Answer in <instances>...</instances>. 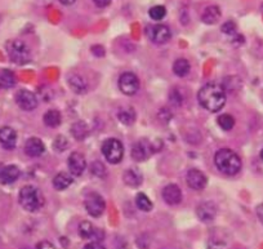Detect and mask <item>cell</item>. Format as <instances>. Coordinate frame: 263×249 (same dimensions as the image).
Instances as JSON below:
<instances>
[{"label": "cell", "instance_id": "6da1fadb", "mask_svg": "<svg viewBox=\"0 0 263 249\" xmlns=\"http://www.w3.org/2000/svg\"><path fill=\"white\" fill-rule=\"evenodd\" d=\"M197 100L205 110L217 112L226 105V90L219 84L208 83L199 90Z\"/></svg>", "mask_w": 263, "mask_h": 249}, {"label": "cell", "instance_id": "f546056e", "mask_svg": "<svg viewBox=\"0 0 263 249\" xmlns=\"http://www.w3.org/2000/svg\"><path fill=\"white\" fill-rule=\"evenodd\" d=\"M149 16L154 21H160L166 16V8L164 5H155V7L150 8Z\"/></svg>", "mask_w": 263, "mask_h": 249}, {"label": "cell", "instance_id": "d6a6232c", "mask_svg": "<svg viewBox=\"0 0 263 249\" xmlns=\"http://www.w3.org/2000/svg\"><path fill=\"white\" fill-rule=\"evenodd\" d=\"M169 100L170 102L176 106H181V105L184 104V97H182V94L178 89H172L169 94Z\"/></svg>", "mask_w": 263, "mask_h": 249}, {"label": "cell", "instance_id": "8992f818", "mask_svg": "<svg viewBox=\"0 0 263 249\" xmlns=\"http://www.w3.org/2000/svg\"><path fill=\"white\" fill-rule=\"evenodd\" d=\"M84 205H85V209H87L88 213L94 218L101 217L104 215L105 209H106L105 199L97 193L88 194L87 197H85V201H84Z\"/></svg>", "mask_w": 263, "mask_h": 249}, {"label": "cell", "instance_id": "f35d334b", "mask_svg": "<svg viewBox=\"0 0 263 249\" xmlns=\"http://www.w3.org/2000/svg\"><path fill=\"white\" fill-rule=\"evenodd\" d=\"M58 1L63 5H71V4L75 3V0H58Z\"/></svg>", "mask_w": 263, "mask_h": 249}, {"label": "cell", "instance_id": "2e32d148", "mask_svg": "<svg viewBox=\"0 0 263 249\" xmlns=\"http://www.w3.org/2000/svg\"><path fill=\"white\" fill-rule=\"evenodd\" d=\"M45 151V146L40 138L36 137H31L28 138L25 143V152L31 158H39L42 156Z\"/></svg>", "mask_w": 263, "mask_h": 249}, {"label": "cell", "instance_id": "5bb4252c", "mask_svg": "<svg viewBox=\"0 0 263 249\" xmlns=\"http://www.w3.org/2000/svg\"><path fill=\"white\" fill-rule=\"evenodd\" d=\"M196 215L203 222H211L217 216V207L213 201H204L196 208Z\"/></svg>", "mask_w": 263, "mask_h": 249}, {"label": "cell", "instance_id": "1f68e13d", "mask_svg": "<svg viewBox=\"0 0 263 249\" xmlns=\"http://www.w3.org/2000/svg\"><path fill=\"white\" fill-rule=\"evenodd\" d=\"M90 172L97 177H105L106 176V168L102 163L100 162H94L90 166Z\"/></svg>", "mask_w": 263, "mask_h": 249}, {"label": "cell", "instance_id": "ab89813d", "mask_svg": "<svg viewBox=\"0 0 263 249\" xmlns=\"http://www.w3.org/2000/svg\"><path fill=\"white\" fill-rule=\"evenodd\" d=\"M260 156H261V159L263 160V149L261 150V152H260Z\"/></svg>", "mask_w": 263, "mask_h": 249}, {"label": "cell", "instance_id": "8d00e7d4", "mask_svg": "<svg viewBox=\"0 0 263 249\" xmlns=\"http://www.w3.org/2000/svg\"><path fill=\"white\" fill-rule=\"evenodd\" d=\"M93 1H94V4L100 8L108 7V5L111 4V0H93Z\"/></svg>", "mask_w": 263, "mask_h": 249}, {"label": "cell", "instance_id": "7402d4cb", "mask_svg": "<svg viewBox=\"0 0 263 249\" xmlns=\"http://www.w3.org/2000/svg\"><path fill=\"white\" fill-rule=\"evenodd\" d=\"M43 120H44V124L47 127H51V128H57L62 123V115L58 110H48L43 116Z\"/></svg>", "mask_w": 263, "mask_h": 249}, {"label": "cell", "instance_id": "74e56055", "mask_svg": "<svg viewBox=\"0 0 263 249\" xmlns=\"http://www.w3.org/2000/svg\"><path fill=\"white\" fill-rule=\"evenodd\" d=\"M256 213H257V217L260 218V221L263 223V203L260 205H257Z\"/></svg>", "mask_w": 263, "mask_h": 249}, {"label": "cell", "instance_id": "ba28073f", "mask_svg": "<svg viewBox=\"0 0 263 249\" xmlns=\"http://www.w3.org/2000/svg\"><path fill=\"white\" fill-rule=\"evenodd\" d=\"M119 89L125 96H134L139 89V80L133 73L121 74L119 78Z\"/></svg>", "mask_w": 263, "mask_h": 249}, {"label": "cell", "instance_id": "5b68a950", "mask_svg": "<svg viewBox=\"0 0 263 249\" xmlns=\"http://www.w3.org/2000/svg\"><path fill=\"white\" fill-rule=\"evenodd\" d=\"M102 154L111 164H118L123 160L124 156V147L119 139L108 138L102 143Z\"/></svg>", "mask_w": 263, "mask_h": 249}, {"label": "cell", "instance_id": "277c9868", "mask_svg": "<svg viewBox=\"0 0 263 249\" xmlns=\"http://www.w3.org/2000/svg\"><path fill=\"white\" fill-rule=\"evenodd\" d=\"M7 53L12 62L16 65H25L31 58L30 48L22 40H11L7 43Z\"/></svg>", "mask_w": 263, "mask_h": 249}, {"label": "cell", "instance_id": "e0dca14e", "mask_svg": "<svg viewBox=\"0 0 263 249\" xmlns=\"http://www.w3.org/2000/svg\"><path fill=\"white\" fill-rule=\"evenodd\" d=\"M20 169L16 166H5L0 169V184L11 185L20 178Z\"/></svg>", "mask_w": 263, "mask_h": 249}, {"label": "cell", "instance_id": "4316f807", "mask_svg": "<svg viewBox=\"0 0 263 249\" xmlns=\"http://www.w3.org/2000/svg\"><path fill=\"white\" fill-rule=\"evenodd\" d=\"M96 231H97V228H94V226L89 221L80 222L79 235L83 239H93Z\"/></svg>", "mask_w": 263, "mask_h": 249}, {"label": "cell", "instance_id": "836d02e7", "mask_svg": "<svg viewBox=\"0 0 263 249\" xmlns=\"http://www.w3.org/2000/svg\"><path fill=\"white\" fill-rule=\"evenodd\" d=\"M221 30H222V32H223V34L235 35L236 34V25H235V22H232V21L225 22V24L222 25Z\"/></svg>", "mask_w": 263, "mask_h": 249}, {"label": "cell", "instance_id": "7c38bea8", "mask_svg": "<svg viewBox=\"0 0 263 249\" xmlns=\"http://www.w3.org/2000/svg\"><path fill=\"white\" fill-rule=\"evenodd\" d=\"M186 182L194 190H203L208 184V178L201 170L190 169L186 176Z\"/></svg>", "mask_w": 263, "mask_h": 249}, {"label": "cell", "instance_id": "603a6c76", "mask_svg": "<svg viewBox=\"0 0 263 249\" xmlns=\"http://www.w3.org/2000/svg\"><path fill=\"white\" fill-rule=\"evenodd\" d=\"M16 85V75L8 69H0V88L9 89Z\"/></svg>", "mask_w": 263, "mask_h": 249}, {"label": "cell", "instance_id": "44dd1931", "mask_svg": "<svg viewBox=\"0 0 263 249\" xmlns=\"http://www.w3.org/2000/svg\"><path fill=\"white\" fill-rule=\"evenodd\" d=\"M74 180L73 176L69 173H65V172H61L57 176L53 178V187H54L57 191L66 190L67 187H70L73 185Z\"/></svg>", "mask_w": 263, "mask_h": 249}, {"label": "cell", "instance_id": "f1b7e54d", "mask_svg": "<svg viewBox=\"0 0 263 249\" xmlns=\"http://www.w3.org/2000/svg\"><path fill=\"white\" fill-rule=\"evenodd\" d=\"M217 121H218V125L223 131H231L235 127V119L230 114H222Z\"/></svg>", "mask_w": 263, "mask_h": 249}, {"label": "cell", "instance_id": "ac0fdd59", "mask_svg": "<svg viewBox=\"0 0 263 249\" xmlns=\"http://www.w3.org/2000/svg\"><path fill=\"white\" fill-rule=\"evenodd\" d=\"M67 83L73 92H75L77 94H84L88 89L87 82L84 80L83 76L78 75V74H71L67 79Z\"/></svg>", "mask_w": 263, "mask_h": 249}, {"label": "cell", "instance_id": "52a82bcc", "mask_svg": "<svg viewBox=\"0 0 263 249\" xmlns=\"http://www.w3.org/2000/svg\"><path fill=\"white\" fill-rule=\"evenodd\" d=\"M146 35L155 44H165L166 42H169L172 32H170V28L166 25L158 24L146 28Z\"/></svg>", "mask_w": 263, "mask_h": 249}, {"label": "cell", "instance_id": "3957f363", "mask_svg": "<svg viewBox=\"0 0 263 249\" xmlns=\"http://www.w3.org/2000/svg\"><path fill=\"white\" fill-rule=\"evenodd\" d=\"M18 201L25 211L38 212L44 205V196L34 186H24L18 194Z\"/></svg>", "mask_w": 263, "mask_h": 249}, {"label": "cell", "instance_id": "e575fe53", "mask_svg": "<svg viewBox=\"0 0 263 249\" xmlns=\"http://www.w3.org/2000/svg\"><path fill=\"white\" fill-rule=\"evenodd\" d=\"M36 249H55V248L51 242H48V240H43V242H40L38 246H36Z\"/></svg>", "mask_w": 263, "mask_h": 249}, {"label": "cell", "instance_id": "ffe728a7", "mask_svg": "<svg viewBox=\"0 0 263 249\" xmlns=\"http://www.w3.org/2000/svg\"><path fill=\"white\" fill-rule=\"evenodd\" d=\"M125 185L129 187H138L139 185L142 184L143 177L138 169L135 168H131V169L125 170L124 176H123Z\"/></svg>", "mask_w": 263, "mask_h": 249}, {"label": "cell", "instance_id": "7a4b0ae2", "mask_svg": "<svg viewBox=\"0 0 263 249\" xmlns=\"http://www.w3.org/2000/svg\"><path fill=\"white\" fill-rule=\"evenodd\" d=\"M214 164L219 172L227 176H235L241 169V159L230 149H221L215 152Z\"/></svg>", "mask_w": 263, "mask_h": 249}, {"label": "cell", "instance_id": "484cf974", "mask_svg": "<svg viewBox=\"0 0 263 249\" xmlns=\"http://www.w3.org/2000/svg\"><path fill=\"white\" fill-rule=\"evenodd\" d=\"M118 119L125 125H132L135 120V111L132 108H123L119 110Z\"/></svg>", "mask_w": 263, "mask_h": 249}, {"label": "cell", "instance_id": "d590c367", "mask_svg": "<svg viewBox=\"0 0 263 249\" xmlns=\"http://www.w3.org/2000/svg\"><path fill=\"white\" fill-rule=\"evenodd\" d=\"M84 249H106V248H105V247L102 246L101 243L92 242V243H89V244H87V246L84 247Z\"/></svg>", "mask_w": 263, "mask_h": 249}, {"label": "cell", "instance_id": "d6986e66", "mask_svg": "<svg viewBox=\"0 0 263 249\" xmlns=\"http://www.w3.org/2000/svg\"><path fill=\"white\" fill-rule=\"evenodd\" d=\"M221 18V9L217 5H209L204 9L201 14V21L207 25H214L219 21Z\"/></svg>", "mask_w": 263, "mask_h": 249}, {"label": "cell", "instance_id": "30bf717a", "mask_svg": "<svg viewBox=\"0 0 263 249\" xmlns=\"http://www.w3.org/2000/svg\"><path fill=\"white\" fill-rule=\"evenodd\" d=\"M16 104L25 111H32L38 108V97L27 89L18 90L16 93Z\"/></svg>", "mask_w": 263, "mask_h": 249}, {"label": "cell", "instance_id": "4dcf8cb0", "mask_svg": "<svg viewBox=\"0 0 263 249\" xmlns=\"http://www.w3.org/2000/svg\"><path fill=\"white\" fill-rule=\"evenodd\" d=\"M53 147H54L55 151H59V152L65 151V150L69 147V141H67V138L63 137V136H58V137H55L54 143H53Z\"/></svg>", "mask_w": 263, "mask_h": 249}, {"label": "cell", "instance_id": "9a60e30c", "mask_svg": "<svg viewBox=\"0 0 263 249\" xmlns=\"http://www.w3.org/2000/svg\"><path fill=\"white\" fill-rule=\"evenodd\" d=\"M17 143V133L11 127L0 128V145L5 150H12Z\"/></svg>", "mask_w": 263, "mask_h": 249}, {"label": "cell", "instance_id": "cb8c5ba5", "mask_svg": "<svg viewBox=\"0 0 263 249\" xmlns=\"http://www.w3.org/2000/svg\"><path fill=\"white\" fill-rule=\"evenodd\" d=\"M71 133H73L74 138L78 139V141H83L88 137L89 135V128H88L87 123L84 121H77L74 123L73 127H71Z\"/></svg>", "mask_w": 263, "mask_h": 249}, {"label": "cell", "instance_id": "d4e9b609", "mask_svg": "<svg viewBox=\"0 0 263 249\" xmlns=\"http://www.w3.org/2000/svg\"><path fill=\"white\" fill-rule=\"evenodd\" d=\"M191 66L186 58H178L173 63V73L180 78H184L190 73Z\"/></svg>", "mask_w": 263, "mask_h": 249}, {"label": "cell", "instance_id": "4fadbf2b", "mask_svg": "<svg viewBox=\"0 0 263 249\" xmlns=\"http://www.w3.org/2000/svg\"><path fill=\"white\" fill-rule=\"evenodd\" d=\"M161 196H163L166 204L177 205L182 201V191H181V189L177 185L169 184L163 189Z\"/></svg>", "mask_w": 263, "mask_h": 249}, {"label": "cell", "instance_id": "83f0119b", "mask_svg": "<svg viewBox=\"0 0 263 249\" xmlns=\"http://www.w3.org/2000/svg\"><path fill=\"white\" fill-rule=\"evenodd\" d=\"M135 205H137L139 211L142 212H150L153 209V203H151V200L147 197V195L143 194V193H139V194L135 196Z\"/></svg>", "mask_w": 263, "mask_h": 249}, {"label": "cell", "instance_id": "9c48e42d", "mask_svg": "<svg viewBox=\"0 0 263 249\" xmlns=\"http://www.w3.org/2000/svg\"><path fill=\"white\" fill-rule=\"evenodd\" d=\"M154 154V146L147 139L135 142L132 147V158L135 162H145Z\"/></svg>", "mask_w": 263, "mask_h": 249}, {"label": "cell", "instance_id": "8fae6325", "mask_svg": "<svg viewBox=\"0 0 263 249\" xmlns=\"http://www.w3.org/2000/svg\"><path fill=\"white\" fill-rule=\"evenodd\" d=\"M67 166H69L71 176L79 177L84 173V170L87 168V160L83 154L74 151L73 154H70L69 159H67Z\"/></svg>", "mask_w": 263, "mask_h": 249}]
</instances>
